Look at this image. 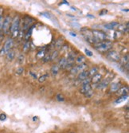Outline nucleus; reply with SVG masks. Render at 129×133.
Wrapping results in <instances>:
<instances>
[{
  "label": "nucleus",
  "instance_id": "f257e3e1",
  "mask_svg": "<svg viewBox=\"0 0 129 133\" xmlns=\"http://www.w3.org/2000/svg\"><path fill=\"white\" fill-rule=\"evenodd\" d=\"M19 31H20V17L18 15H16L13 18L12 22H11L10 32L13 38H16L18 37Z\"/></svg>",
  "mask_w": 129,
  "mask_h": 133
},
{
  "label": "nucleus",
  "instance_id": "f03ea898",
  "mask_svg": "<svg viewBox=\"0 0 129 133\" xmlns=\"http://www.w3.org/2000/svg\"><path fill=\"white\" fill-rule=\"evenodd\" d=\"M94 48L100 53H108L112 48V43L109 41L97 42L94 44Z\"/></svg>",
  "mask_w": 129,
  "mask_h": 133
},
{
  "label": "nucleus",
  "instance_id": "7ed1b4c3",
  "mask_svg": "<svg viewBox=\"0 0 129 133\" xmlns=\"http://www.w3.org/2000/svg\"><path fill=\"white\" fill-rule=\"evenodd\" d=\"M81 33H82V36L84 37V38L89 43L91 44H95V39H94V36H93L92 34V30L87 29V28H84L81 30Z\"/></svg>",
  "mask_w": 129,
  "mask_h": 133
},
{
  "label": "nucleus",
  "instance_id": "20e7f679",
  "mask_svg": "<svg viewBox=\"0 0 129 133\" xmlns=\"http://www.w3.org/2000/svg\"><path fill=\"white\" fill-rule=\"evenodd\" d=\"M14 45V41L12 38H9L8 40H6V42H5L3 47L0 50V55H4L6 54L9 51L11 50L12 47Z\"/></svg>",
  "mask_w": 129,
  "mask_h": 133
},
{
  "label": "nucleus",
  "instance_id": "39448f33",
  "mask_svg": "<svg viewBox=\"0 0 129 133\" xmlns=\"http://www.w3.org/2000/svg\"><path fill=\"white\" fill-rule=\"evenodd\" d=\"M92 34H93V36H94V39H95L96 43L106 41L107 35L104 32H102L100 30H92Z\"/></svg>",
  "mask_w": 129,
  "mask_h": 133
},
{
  "label": "nucleus",
  "instance_id": "423d86ee",
  "mask_svg": "<svg viewBox=\"0 0 129 133\" xmlns=\"http://www.w3.org/2000/svg\"><path fill=\"white\" fill-rule=\"evenodd\" d=\"M11 22H12V19H11L10 16L7 15L3 18V31L4 34H7L10 32V25H11Z\"/></svg>",
  "mask_w": 129,
  "mask_h": 133
},
{
  "label": "nucleus",
  "instance_id": "0eeeda50",
  "mask_svg": "<svg viewBox=\"0 0 129 133\" xmlns=\"http://www.w3.org/2000/svg\"><path fill=\"white\" fill-rule=\"evenodd\" d=\"M88 68V65L86 63H83V64H80V65H75L73 67H72L70 69V72L73 74H80V72L82 71H85Z\"/></svg>",
  "mask_w": 129,
  "mask_h": 133
},
{
  "label": "nucleus",
  "instance_id": "6e6552de",
  "mask_svg": "<svg viewBox=\"0 0 129 133\" xmlns=\"http://www.w3.org/2000/svg\"><path fill=\"white\" fill-rule=\"evenodd\" d=\"M107 57L112 62H119L120 61V55L114 50H110L107 53Z\"/></svg>",
  "mask_w": 129,
  "mask_h": 133
},
{
  "label": "nucleus",
  "instance_id": "1a4fd4ad",
  "mask_svg": "<svg viewBox=\"0 0 129 133\" xmlns=\"http://www.w3.org/2000/svg\"><path fill=\"white\" fill-rule=\"evenodd\" d=\"M122 87L120 82H113L110 85V92H116Z\"/></svg>",
  "mask_w": 129,
  "mask_h": 133
},
{
  "label": "nucleus",
  "instance_id": "9d476101",
  "mask_svg": "<svg viewBox=\"0 0 129 133\" xmlns=\"http://www.w3.org/2000/svg\"><path fill=\"white\" fill-rule=\"evenodd\" d=\"M109 82L110 81L108 79H104V80H102L100 83H98L97 84V88L98 89H104L105 88H107L108 85L109 84Z\"/></svg>",
  "mask_w": 129,
  "mask_h": 133
},
{
  "label": "nucleus",
  "instance_id": "9b49d317",
  "mask_svg": "<svg viewBox=\"0 0 129 133\" xmlns=\"http://www.w3.org/2000/svg\"><path fill=\"white\" fill-rule=\"evenodd\" d=\"M89 70H85V71L80 72V74H78L77 79H78V81H84V80H85V79L89 78Z\"/></svg>",
  "mask_w": 129,
  "mask_h": 133
},
{
  "label": "nucleus",
  "instance_id": "f8f14e48",
  "mask_svg": "<svg viewBox=\"0 0 129 133\" xmlns=\"http://www.w3.org/2000/svg\"><path fill=\"white\" fill-rule=\"evenodd\" d=\"M119 26H120V24L117 22H112L104 24V28L107 29V30H113L115 28H118Z\"/></svg>",
  "mask_w": 129,
  "mask_h": 133
},
{
  "label": "nucleus",
  "instance_id": "ddd939ff",
  "mask_svg": "<svg viewBox=\"0 0 129 133\" xmlns=\"http://www.w3.org/2000/svg\"><path fill=\"white\" fill-rule=\"evenodd\" d=\"M90 79H91V83H92L93 84H97L102 81V75L100 74H97L96 75L92 76V78Z\"/></svg>",
  "mask_w": 129,
  "mask_h": 133
},
{
  "label": "nucleus",
  "instance_id": "4468645a",
  "mask_svg": "<svg viewBox=\"0 0 129 133\" xmlns=\"http://www.w3.org/2000/svg\"><path fill=\"white\" fill-rule=\"evenodd\" d=\"M58 67H59V69H65L67 68L68 66V61H67V59L65 57H62L60 59V61L59 62H58Z\"/></svg>",
  "mask_w": 129,
  "mask_h": 133
},
{
  "label": "nucleus",
  "instance_id": "2eb2a0df",
  "mask_svg": "<svg viewBox=\"0 0 129 133\" xmlns=\"http://www.w3.org/2000/svg\"><path fill=\"white\" fill-rule=\"evenodd\" d=\"M92 85L91 84H86V85H81L80 89V92L82 93L83 95H85L88 92H89L90 90H92Z\"/></svg>",
  "mask_w": 129,
  "mask_h": 133
},
{
  "label": "nucleus",
  "instance_id": "dca6fc26",
  "mask_svg": "<svg viewBox=\"0 0 129 133\" xmlns=\"http://www.w3.org/2000/svg\"><path fill=\"white\" fill-rule=\"evenodd\" d=\"M117 95H119L120 96H127L128 93V87L127 86H124L121 87L118 91L116 92Z\"/></svg>",
  "mask_w": 129,
  "mask_h": 133
},
{
  "label": "nucleus",
  "instance_id": "f3484780",
  "mask_svg": "<svg viewBox=\"0 0 129 133\" xmlns=\"http://www.w3.org/2000/svg\"><path fill=\"white\" fill-rule=\"evenodd\" d=\"M76 62H77V64H78V65H80V64H83V63H85V56H83V55H79L78 57H76Z\"/></svg>",
  "mask_w": 129,
  "mask_h": 133
},
{
  "label": "nucleus",
  "instance_id": "a211bd4d",
  "mask_svg": "<svg viewBox=\"0 0 129 133\" xmlns=\"http://www.w3.org/2000/svg\"><path fill=\"white\" fill-rule=\"evenodd\" d=\"M59 67H58L57 65H53L52 67H51V69H50V72H51V74L53 76H56L57 74H58V72H59Z\"/></svg>",
  "mask_w": 129,
  "mask_h": 133
},
{
  "label": "nucleus",
  "instance_id": "6ab92c4d",
  "mask_svg": "<svg viewBox=\"0 0 129 133\" xmlns=\"http://www.w3.org/2000/svg\"><path fill=\"white\" fill-rule=\"evenodd\" d=\"M15 53L13 50H10V51H9L6 54V59L8 60V61H10V62L13 61V60L15 59Z\"/></svg>",
  "mask_w": 129,
  "mask_h": 133
},
{
  "label": "nucleus",
  "instance_id": "aec40b11",
  "mask_svg": "<svg viewBox=\"0 0 129 133\" xmlns=\"http://www.w3.org/2000/svg\"><path fill=\"white\" fill-rule=\"evenodd\" d=\"M63 44H64V38H61L59 39H57L56 41V43H55V45L57 49H59V48H62L63 47Z\"/></svg>",
  "mask_w": 129,
  "mask_h": 133
},
{
  "label": "nucleus",
  "instance_id": "412c9836",
  "mask_svg": "<svg viewBox=\"0 0 129 133\" xmlns=\"http://www.w3.org/2000/svg\"><path fill=\"white\" fill-rule=\"evenodd\" d=\"M89 76L91 77L96 75L97 74H98V68L97 66L92 67L90 70H89Z\"/></svg>",
  "mask_w": 129,
  "mask_h": 133
},
{
  "label": "nucleus",
  "instance_id": "4be33fe9",
  "mask_svg": "<svg viewBox=\"0 0 129 133\" xmlns=\"http://www.w3.org/2000/svg\"><path fill=\"white\" fill-rule=\"evenodd\" d=\"M127 99V96H120V97L117 99L116 101H115V104H120L122 102H124V101H126Z\"/></svg>",
  "mask_w": 129,
  "mask_h": 133
},
{
  "label": "nucleus",
  "instance_id": "5701e85b",
  "mask_svg": "<svg viewBox=\"0 0 129 133\" xmlns=\"http://www.w3.org/2000/svg\"><path fill=\"white\" fill-rule=\"evenodd\" d=\"M33 30V26H31L30 28H29V30H28L27 33L26 34V37H25V38H26V41L29 39V38H30V36L32 35Z\"/></svg>",
  "mask_w": 129,
  "mask_h": 133
},
{
  "label": "nucleus",
  "instance_id": "b1692460",
  "mask_svg": "<svg viewBox=\"0 0 129 133\" xmlns=\"http://www.w3.org/2000/svg\"><path fill=\"white\" fill-rule=\"evenodd\" d=\"M90 83H91V79L89 77V78H87V79H85V80L81 81V85H86V84H90Z\"/></svg>",
  "mask_w": 129,
  "mask_h": 133
},
{
  "label": "nucleus",
  "instance_id": "393cba45",
  "mask_svg": "<svg viewBox=\"0 0 129 133\" xmlns=\"http://www.w3.org/2000/svg\"><path fill=\"white\" fill-rule=\"evenodd\" d=\"M57 57H58V52H57V51H54V52H53L52 54L50 55V59H51V60H54V59H56Z\"/></svg>",
  "mask_w": 129,
  "mask_h": 133
},
{
  "label": "nucleus",
  "instance_id": "a878e982",
  "mask_svg": "<svg viewBox=\"0 0 129 133\" xmlns=\"http://www.w3.org/2000/svg\"><path fill=\"white\" fill-rule=\"evenodd\" d=\"M49 77V75L48 74H45V75H43V76H42L39 79H38V81H39V82H44L46 79H47V77Z\"/></svg>",
  "mask_w": 129,
  "mask_h": 133
},
{
  "label": "nucleus",
  "instance_id": "bb28decb",
  "mask_svg": "<svg viewBox=\"0 0 129 133\" xmlns=\"http://www.w3.org/2000/svg\"><path fill=\"white\" fill-rule=\"evenodd\" d=\"M70 25H71L73 27H75V28H80L81 27V26L80 25V24L78 22H71V23H70Z\"/></svg>",
  "mask_w": 129,
  "mask_h": 133
},
{
  "label": "nucleus",
  "instance_id": "cd10ccee",
  "mask_svg": "<svg viewBox=\"0 0 129 133\" xmlns=\"http://www.w3.org/2000/svg\"><path fill=\"white\" fill-rule=\"evenodd\" d=\"M93 94H94V92H93V90L92 89V90H90L89 92H88L85 95V96H86L87 98H91L92 96H93Z\"/></svg>",
  "mask_w": 129,
  "mask_h": 133
},
{
  "label": "nucleus",
  "instance_id": "c85d7f7f",
  "mask_svg": "<svg viewBox=\"0 0 129 133\" xmlns=\"http://www.w3.org/2000/svg\"><path fill=\"white\" fill-rule=\"evenodd\" d=\"M122 62H123L124 64H125V62H126V65H128V55H127V54L123 57Z\"/></svg>",
  "mask_w": 129,
  "mask_h": 133
},
{
  "label": "nucleus",
  "instance_id": "c756f323",
  "mask_svg": "<svg viewBox=\"0 0 129 133\" xmlns=\"http://www.w3.org/2000/svg\"><path fill=\"white\" fill-rule=\"evenodd\" d=\"M56 98H57V101H64V97H63V96L62 94H57Z\"/></svg>",
  "mask_w": 129,
  "mask_h": 133
},
{
  "label": "nucleus",
  "instance_id": "7c9ffc66",
  "mask_svg": "<svg viewBox=\"0 0 129 133\" xmlns=\"http://www.w3.org/2000/svg\"><path fill=\"white\" fill-rule=\"evenodd\" d=\"M29 48H30V42H27L25 44V45H24V48H23V50H24L25 52H26Z\"/></svg>",
  "mask_w": 129,
  "mask_h": 133
},
{
  "label": "nucleus",
  "instance_id": "2f4dec72",
  "mask_svg": "<svg viewBox=\"0 0 129 133\" xmlns=\"http://www.w3.org/2000/svg\"><path fill=\"white\" fill-rule=\"evenodd\" d=\"M85 52L86 55L89 56V57H92V55H93V54H92L89 50H88V49H85Z\"/></svg>",
  "mask_w": 129,
  "mask_h": 133
},
{
  "label": "nucleus",
  "instance_id": "473e14b6",
  "mask_svg": "<svg viewBox=\"0 0 129 133\" xmlns=\"http://www.w3.org/2000/svg\"><path fill=\"white\" fill-rule=\"evenodd\" d=\"M23 71H24V69H23V68H18L17 70H16V72H17V74H22V72H23Z\"/></svg>",
  "mask_w": 129,
  "mask_h": 133
},
{
  "label": "nucleus",
  "instance_id": "72a5a7b5",
  "mask_svg": "<svg viewBox=\"0 0 129 133\" xmlns=\"http://www.w3.org/2000/svg\"><path fill=\"white\" fill-rule=\"evenodd\" d=\"M6 119V114H0V120H5Z\"/></svg>",
  "mask_w": 129,
  "mask_h": 133
},
{
  "label": "nucleus",
  "instance_id": "f704fd0d",
  "mask_svg": "<svg viewBox=\"0 0 129 133\" xmlns=\"http://www.w3.org/2000/svg\"><path fill=\"white\" fill-rule=\"evenodd\" d=\"M108 13V10H101L100 12V15H106Z\"/></svg>",
  "mask_w": 129,
  "mask_h": 133
},
{
  "label": "nucleus",
  "instance_id": "c9c22d12",
  "mask_svg": "<svg viewBox=\"0 0 129 133\" xmlns=\"http://www.w3.org/2000/svg\"><path fill=\"white\" fill-rule=\"evenodd\" d=\"M3 23V17H1V18H0V30H2Z\"/></svg>",
  "mask_w": 129,
  "mask_h": 133
},
{
  "label": "nucleus",
  "instance_id": "e433bc0d",
  "mask_svg": "<svg viewBox=\"0 0 129 133\" xmlns=\"http://www.w3.org/2000/svg\"><path fill=\"white\" fill-rule=\"evenodd\" d=\"M68 33L71 35V36H73V37H77V34L74 33V32H72V31H68Z\"/></svg>",
  "mask_w": 129,
  "mask_h": 133
},
{
  "label": "nucleus",
  "instance_id": "4c0bfd02",
  "mask_svg": "<svg viewBox=\"0 0 129 133\" xmlns=\"http://www.w3.org/2000/svg\"><path fill=\"white\" fill-rule=\"evenodd\" d=\"M62 4H69L66 1H63V3H60V5H62Z\"/></svg>",
  "mask_w": 129,
  "mask_h": 133
},
{
  "label": "nucleus",
  "instance_id": "58836bf2",
  "mask_svg": "<svg viewBox=\"0 0 129 133\" xmlns=\"http://www.w3.org/2000/svg\"><path fill=\"white\" fill-rule=\"evenodd\" d=\"M87 16L89 17V18H94V16H92V15H87Z\"/></svg>",
  "mask_w": 129,
  "mask_h": 133
}]
</instances>
